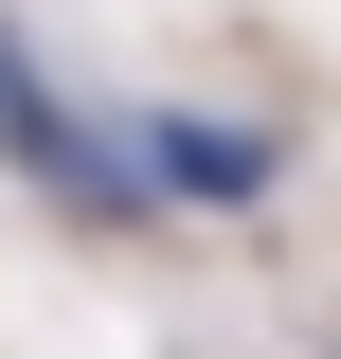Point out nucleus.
<instances>
[{"instance_id": "nucleus-1", "label": "nucleus", "mask_w": 341, "mask_h": 359, "mask_svg": "<svg viewBox=\"0 0 341 359\" xmlns=\"http://www.w3.org/2000/svg\"><path fill=\"white\" fill-rule=\"evenodd\" d=\"M0 162L36 180L54 216H90V233H126V216H162V198H144V162H126V126H90L72 90L36 72V36H18V18H0Z\"/></svg>"}, {"instance_id": "nucleus-2", "label": "nucleus", "mask_w": 341, "mask_h": 359, "mask_svg": "<svg viewBox=\"0 0 341 359\" xmlns=\"http://www.w3.org/2000/svg\"><path fill=\"white\" fill-rule=\"evenodd\" d=\"M126 162H144V198H162V216H252L269 180H288V144L234 126V108H144Z\"/></svg>"}]
</instances>
